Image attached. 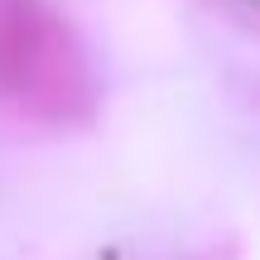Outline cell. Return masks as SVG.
I'll list each match as a JSON object with an SVG mask.
<instances>
[{
	"label": "cell",
	"instance_id": "1",
	"mask_svg": "<svg viewBox=\"0 0 260 260\" xmlns=\"http://www.w3.org/2000/svg\"><path fill=\"white\" fill-rule=\"evenodd\" d=\"M0 106L34 125H87L102 106L77 29L48 0H0Z\"/></svg>",
	"mask_w": 260,
	"mask_h": 260
}]
</instances>
